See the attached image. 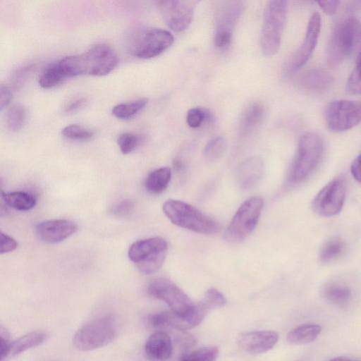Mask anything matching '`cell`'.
I'll use <instances>...</instances> for the list:
<instances>
[{
	"mask_svg": "<svg viewBox=\"0 0 361 361\" xmlns=\"http://www.w3.org/2000/svg\"><path fill=\"white\" fill-rule=\"evenodd\" d=\"M67 78L82 75L103 76L118 63L115 51L106 44H97L86 51L68 56L59 61Z\"/></svg>",
	"mask_w": 361,
	"mask_h": 361,
	"instance_id": "cell-1",
	"label": "cell"
},
{
	"mask_svg": "<svg viewBox=\"0 0 361 361\" xmlns=\"http://www.w3.org/2000/svg\"><path fill=\"white\" fill-rule=\"evenodd\" d=\"M361 47V22L349 17L334 28L327 48V61L337 66Z\"/></svg>",
	"mask_w": 361,
	"mask_h": 361,
	"instance_id": "cell-2",
	"label": "cell"
},
{
	"mask_svg": "<svg viewBox=\"0 0 361 361\" xmlns=\"http://www.w3.org/2000/svg\"><path fill=\"white\" fill-rule=\"evenodd\" d=\"M174 37L168 30L159 27H139L129 32L126 48L129 54L140 59L155 57L168 49Z\"/></svg>",
	"mask_w": 361,
	"mask_h": 361,
	"instance_id": "cell-3",
	"label": "cell"
},
{
	"mask_svg": "<svg viewBox=\"0 0 361 361\" xmlns=\"http://www.w3.org/2000/svg\"><path fill=\"white\" fill-rule=\"evenodd\" d=\"M118 333L117 319L113 315H105L84 323L75 331L72 342L78 350H92L112 342Z\"/></svg>",
	"mask_w": 361,
	"mask_h": 361,
	"instance_id": "cell-4",
	"label": "cell"
},
{
	"mask_svg": "<svg viewBox=\"0 0 361 361\" xmlns=\"http://www.w3.org/2000/svg\"><path fill=\"white\" fill-rule=\"evenodd\" d=\"M163 212L175 225L202 234H214L221 227L213 219L185 202L168 200L163 204Z\"/></svg>",
	"mask_w": 361,
	"mask_h": 361,
	"instance_id": "cell-5",
	"label": "cell"
},
{
	"mask_svg": "<svg viewBox=\"0 0 361 361\" xmlns=\"http://www.w3.org/2000/svg\"><path fill=\"white\" fill-rule=\"evenodd\" d=\"M288 13V3L282 0L269 1L264 8L260 33V47L267 56L279 50Z\"/></svg>",
	"mask_w": 361,
	"mask_h": 361,
	"instance_id": "cell-6",
	"label": "cell"
},
{
	"mask_svg": "<svg viewBox=\"0 0 361 361\" xmlns=\"http://www.w3.org/2000/svg\"><path fill=\"white\" fill-rule=\"evenodd\" d=\"M323 151L322 137L315 133H307L300 139L289 180L298 183L307 178L319 163Z\"/></svg>",
	"mask_w": 361,
	"mask_h": 361,
	"instance_id": "cell-7",
	"label": "cell"
},
{
	"mask_svg": "<svg viewBox=\"0 0 361 361\" xmlns=\"http://www.w3.org/2000/svg\"><path fill=\"white\" fill-rule=\"evenodd\" d=\"M263 206L264 200L259 196L250 197L243 202L225 231V240L238 243L245 239L257 226Z\"/></svg>",
	"mask_w": 361,
	"mask_h": 361,
	"instance_id": "cell-8",
	"label": "cell"
},
{
	"mask_svg": "<svg viewBox=\"0 0 361 361\" xmlns=\"http://www.w3.org/2000/svg\"><path fill=\"white\" fill-rule=\"evenodd\" d=\"M167 249L168 243L164 238H149L133 243L128 257L141 272L150 274L161 267Z\"/></svg>",
	"mask_w": 361,
	"mask_h": 361,
	"instance_id": "cell-9",
	"label": "cell"
},
{
	"mask_svg": "<svg viewBox=\"0 0 361 361\" xmlns=\"http://www.w3.org/2000/svg\"><path fill=\"white\" fill-rule=\"evenodd\" d=\"M148 292L153 297L166 302L171 312L180 317H185L195 308L189 296L171 281L158 278L148 286Z\"/></svg>",
	"mask_w": 361,
	"mask_h": 361,
	"instance_id": "cell-10",
	"label": "cell"
},
{
	"mask_svg": "<svg viewBox=\"0 0 361 361\" xmlns=\"http://www.w3.org/2000/svg\"><path fill=\"white\" fill-rule=\"evenodd\" d=\"M243 1H221L216 7L215 15L214 44L219 49L229 47L233 32L244 9Z\"/></svg>",
	"mask_w": 361,
	"mask_h": 361,
	"instance_id": "cell-11",
	"label": "cell"
},
{
	"mask_svg": "<svg viewBox=\"0 0 361 361\" xmlns=\"http://www.w3.org/2000/svg\"><path fill=\"white\" fill-rule=\"evenodd\" d=\"M324 118L328 128L332 132L349 130L361 122V102L333 101L326 106Z\"/></svg>",
	"mask_w": 361,
	"mask_h": 361,
	"instance_id": "cell-12",
	"label": "cell"
},
{
	"mask_svg": "<svg viewBox=\"0 0 361 361\" xmlns=\"http://www.w3.org/2000/svg\"><path fill=\"white\" fill-rule=\"evenodd\" d=\"M345 185L341 178L327 183L312 201L313 210L319 215L330 217L338 214L342 209L345 198Z\"/></svg>",
	"mask_w": 361,
	"mask_h": 361,
	"instance_id": "cell-13",
	"label": "cell"
},
{
	"mask_svg": "<svg viewBox=\"0 0 361 361\" xmlns=\"http://www.w3.org/2000/svg\"><path fill=\"white\" fill-rule=\"evenodd\" d=\"M198 1L186 0H161L157 1L159 9L168 27L174 32L185 30L191 23Z\"/></svg>",
	"mask_w": 361,
	"mask_h": 361,
	"instance_id": "cell-14",
	"label": "cell"
},
{
	"mask_svg": "<svg viewBox=\"0 0 361 361\" xmlns=\"http://www.w3.org/2000/svg\"><path fill=\"white\" fill-rule=\"evenodd\" d=\"M321 29V17L318 13L311 16L304 40L288 63L289 71H295L304 66L310 58L317 45Z\"/></svg>",
	"mask_w": 361,
	"mask_h": 361,
	"instance_id": "cell-15",
	"label": "cell"
},
{
	"mask_svg": "<svg viewBox=\"0 0 361 361\" xmlns=\"http://www.w3.org/2000/svg\"><path fill=\"white\" fill-rule=\"evenodd\" d=\"M277 332L271 330L244 332L237 343L240 348L252 354H261L272 349L279 341Z\"/></svg>",
	"mask_w": 361,
	"mask_h": 361,
	"instance_id": "cell-16",
	"label": "cell"
},
{
	"mask_svg": "<svg viewBox=\"0 0 361 361\" xmlns=\"http://www.w3.org/2000/svg\"><path fill=\"white\" fill-rule=\"evenodd\" d=\"M77 230V225L71 220L59 219L42 221L37 224L35 231L44 242L56 243L72 235Z\"/></svg>",
	"mask_w": 361,
	"mask_h": 361,
	"instance_id": "cell-17",
	"label": "cell"
},
{
	"mask_svg": "<svg viewBox=\"0 0 361 361\" xmlns=\"http://www.w3.org/2000/svg\"><path fill=\"white\" fill-rule=\"evenodd\" d=\"M264 173V162L261 157L253 156L246 159L237 168L235 180L243 189H250L261 180Z\"/></svg>",
	"mask_w": 361,
	"mask_h": 361,
	"instance_id": "cell-18",
	"label": "cell"
},
{
	"mask_svg": "<svg viewBox=\"0 0 361 361\" xmlns=\"http://www.w3.org/2000/svg\"><path fill=\"white\" fill-rule=\"evenodd\" d=\"M147 356L153 361H166L172 355L173 345L171 336L164 331L151 334L145 344Z\"/></svg>",
	"mask_w": 361,
	"mask_h": 361,
	"instance_id": "cell-19",
	"label": "cell"
},
{
	"mask_svg": "<svg viewBox=\"0 0 361 361\" xmlns=\"http://www.w3.org/2000/svg\"><path fill=\"white\" fill-rule=\"evenodd\" d=\"M298 82L299 85L306 91L322 93L331 87L333 77L324 69L312 68L301 75Z\"/></svg>",
	"mask_w": 361,
	"mask_h": 361,
	"instance_id": "cell-20",
	"label": "cell"
},
{
	"mask_svg": "<svg viewBox=\"0 0 361 361\" xmlns=\"http://www.w3.org/2000/svg\"><path fill=\"white\" fill-rule=\"evenodd\" d=\"M265 116V109L261 103H252L243 114L239 126L242 136H247L255 133L260 126Z\"/></svg>",
	"mask_w": 361,
	"mask_h": 361,
	"instance_id": "cell-21",
	"label": "cell"
},
{
	"mask_svg": "<svg viewBox=\"0 0 361 361\" xmlns=\"http://www.w3.org/2000/svg\"><path fill=\"white\" fill-rule=\"evenodd\" d=\"M321 331L319 324H304L291 329L287 334V340L296 345L311 343L317 339Z\"/></svg>",
	"mask_w": 361,
	"mask_h": 361,
	"instance_id": "cell-22",
	"label": "cell"
},
{
	"mask_svg": "<svg viewBox=\"0 0 361 361\" xmlns=\"http://www.w3.org/2000/svg\"><path fill=\"white\" fill-rule=\"evenodd\" d=\"M48 334L43 330H35L27 333L11 342L10 355H19L27 350L43 343Z\"/></svg>",
	"mask_w": 361,
	"mask_h": 361,
	"instance_id": "cell-23",
	"label": "cell"
},
{
	"mask_svg": "<svg viewBox=\"0 0 361 361\" xmlns=\"http://www.w3.org/2000/svg\"><path fill=\"white\" fill-rule=\"evenodd\" d=\"M171 178V170L169 167H161L150 172L144 185L152 194H159L167 188Z\"/></svg>",
	"mask_w": 361,
	"mask_h": 361,
	"instance_id": "cell-24",
	"label": "cell"
},
{
	"mask_svg": "<svg viewBox=\"0 0 361 361\" xmlns=\"http://www.w3.org/2000/svg\"><path fill=\"white\" fill-rule=\"evenodd\" d=\"M1 197L8 206L18 211H28L36 204L35 197L25 191L1 192Z\"/></svg>",
	"mask_w": 361,
	"mask_h": 361,
	"instance_id": "cell-25",
	"label": "cell"
},
{
	"mask_svg": "<svg viewBox=\"0 0 361 361\" xmlns=\"http://www.w3.org/2000/svg\"><path fill=\"white\" fill-rule=\"evenodd\" d=\"M66 75L63 71L59 61L49 64L42 72L39 77V85L45 89L55 87L62 82Z\"/></svg>",
	"mask_w": 361,
	"mask_h": 361,
	"instance_id": "cell-26",
	"label": "cell"
},
{
	"mask_svg": "<svg viewBox=\"0 0 361 361\" xmlns=\"http://www.w3.org/2000/svg\"><path fill=\"white\" fill-rule=\"evenodd\" d=\"M148 102L147 98H140L133 101L118 104L112 109L113 115L120 119H128L145 108Z\"/></svg>",
	"mask_w": 361,
	"mask_h": 361,
	"instance_id": "cell-27",
	"label": "cell"
},
{
	"mask_svg": "<svg viewBox=\"0 0 361 361\" xmlns=\"http://www.w3.org/2000/svg\"><path fill=\"white\" fill-rule=\"evenodd\" d=\"M26 118L25 107L20 104L13 105L6 114V124L11 131H18L23 126Z\"/></svg>",
	"mask_w": 361,
	"mask_h": 361,
	"instance_id": "cell-28",
	"label": "cell"
},
{
	"mask_svg": "<svg viewBox=\"0 0 361 361\" xmlns=\"http://www.w3.org/2000/svg\"><path fill=\"white\" fill-rule=\"evenodd\" d=\"M351 295L350 288L343 285L332 283L324 289V296L331 302L336 304H345Z\"/></svg>",
	"mask_w": 361,
	"mask_h": 361,
	"instance_id": "cell-29",
	"label": "cell"
},
{
	"mask_svg": "<svg viewBox=\"0 0 361 361\" xmlns=\"http://www.w3.org/2000/svg\"><path fill=\"white\" fill-rule=\"evenodd\" d=\"M344 245L341 240L334 239L324 244L319 252L322 262H330L339 257L343 252Z\"/></svg>",
	"mask_w": 361,
	"mask_h": 361,
	"instance_id": "cell-30",
	"label": "cell"
},
{
	"mask_svg": "<svg viewBox=\"0 0 361 361\" xmlns=\"http://www.w3.org/2000/svg\"><path fill=\"white\" fill-rule=\"evenodd\" d=\"M226 148V141L222 136L216 137L209 140L204 147L203 156L210 161L218 159Z\"/></svg>",
	"mask_w": 361,
	"mask_h": 361,
	"instance_id": "cell-31",
	"label": "cell"
},
{
	"mask_svg": "<svg viewBox=\"0 0 361 361\" xmlns=\"http://www.w3.org/2000/svg\"><path fill=\"white\" fill-rule=\"evenodd\" d=\"M218 355L219 350L216 347H203L191 352L181 361H216Z\"/></svg>",
	"mask_w": 361,
	"mask_h": 361,
	"instance_id": "cell-32",
	"label": "cell"
},
{
	"mask_svg": "<svg viewBox=\"0 0 361 361\" xmlns=\"http://www.w3.org/2000/svg\"><path fill=\"white\" fill-rule=\"evenodd\" d=\"M212 115L209 111L200 107L190 109L186 116V122L192 128L200 127L204 122H210Z\"/></svg>",
	"mask_w": 361,
	"mask_h": 361,
	"instance_id": "cell-33",
	"label": "cell"
},
{
	"mask_svg": "<svg viewBox=\"0 0 361 361\" xmlns=\"http://www.w3.org/2000/svg\"><path fill=\"white\" fill-rule=\"evenodd\" d=\"M347 90L353 94H361V51L347 82Z\"/></svg>",
	"mask_w": 361,
	"mask_h": 361,
	"instance_id": "cell-34",
	"label": "cell"
},
{
	"mask_svg": "<svg viewBox=\"0 0 361 361\" xmlns=\"http://www.w3.org/2000/svg\"><path fill=\"white\" fill-rule=\"evenodd\" d=\"M141 137L132 133H123L117 140V143L121 152L127 154L134 151L140 144Z\"/></svg>",
	"mask_w": 361,
	"mask_h": 361,
	"instance_id": "cell-35",
	"label": "cell"
},
{
	"mask_svg": "<svg viewBox=\"0 0 361 361\" xmlns=\"http://www.w3.org/2000/svg\"><path fill=\"white\" fill-rule=\"evenodd\" d=\"M208 310L219 308L225 305L226 300L224 295L217 289L212 288L208 289L200 301Z\"/></svg>",
	"mask_w": 361,
	"mask_h": 361,
	"instance_id": "cell-36",
	"label": "cell"
},
{
	"mask_svg": "<svg viewBox=\"0 0 361 361\" xmlns=\"http://www.w3.org/2000/svg\"><path fill=\"white\" fill-rule=\"evenodd\" d=\"M61 133L67 138L78 140H89L94 135V133L90 129L77 124H71L64 127Z\"/></svg>",
	"mask_w": 361,
	"mask_h": 361,
	"instance_id": "cell-37",
	"label": "cell"
},
{
	"mask_svg": "<svg viewBox=\"0 0 361 361\" xmlns=\"http://www.w3.org/2000/svg\"><path fill=\"white\" fill-rule=\"evenodd\" d=\"M171 319V312L161 311L149 314L147 317L148 324L156 329L170 327Z\"/></svg>",
	"mask_w": 361,
	"mask_h": 361,
	"instance_id": "cell-38",
	"label": "cell"
},
{
	"mask_svg": "<svg viewBox=\"0 0 361 361\" xmlns=\"http://www.w3.org/2000/svg\"><path fill=\"white\" fill-rule=\"evenodd\" d=\"M134 209V203L130 200H123L116 204L111 209V212L116 216H126L129 215Z\"/></svg>",
	"mask_w": 361,
	"mask_h": 361,
	"instance_id": "cell-39",
	"label": "cell"
},
{
	"mask_svg": "<svg viewBox=\"0 0 361 361\" xmlns=\"http://www.w3.org/2000/svg\"><path fill=\"white\" fill-rule=\"evenodd\" d=\"M1 339V360L4 361L8 355H10L11 342L10 336L6 329L1 326L0 329Z\"/></svg>",
	"mask_w": 361,
	"mask_h": 361,
	"instance_id": "cell-40",
	"label": "cell"
},
{
	"mask_svg": "<svg viewBox=\"0 0 361 361\" xmlns=\"http://www.w3.org/2000/svg\"><path fill=\"white\" fill-rule=\"evenodd\" d=\"M0 239L1 254L12 252L18 246V243L15 239L3 232H1Z\"/></svg>",
	"mask_w": 361,
	"mask_h": 361,
	"instance_id": "cell-41",
	"label": "cell"
},
{
	"mask_svg": "<svg viewBox=\"0 0 361 361\" xmlns=\"http://www.w3.org/2000/svg\"><path fill=\"white\" fill-rule=\"evenodd\" d=\"M12 99V92L11 90L6 85L0 86V109L2 111L8 106Z\"/></svg>",
	"mask_w": 361,
	"mask_h": 361,
	"instance_id": "cell-42",
	"label": "cell"
},
{
	"mask_svg": "<svg viewBox=\"0 0 361 361\" xmlns=\"http://www.w3.org/2000/svg\"><path fill=\"white\" fill-rule=\"evenodd\" d=\"M317 3L321 8L329 15L334 14L339 4L338 1H319Z\"/></svg>",
	"mask_w": 361,
	"mask_h": 361,
	"instance_id": "cell-43",
	"label": "cell"
},
{
	"mask_svg": "<svg viewBox=\"0 0 361 361\" xmlns=\"http://www.w3.org/2000/svg\"><path fill=\"white\" fill-rule=\"evenodd\" d=\"M350 171L353 178L361 183V154H360L351 164Z\"/></svg>",
	"mask_w": 361,
	"mask_h": 361,
	"instance_id": "cell-44",
	"label": "cell"
},
{
	"mask_svg": "<svg viewBox=\"0 0 361 361\" xmlns=\"http://www.w3.org/2000/svg\"><path fill=\"white\" fill-rule=\"evenodd\" d=\"M86 98L79 97L70 102L65 108L66 112H73L81 108L86 103Z\"/></svg>",
	"mask_w": 361,
	"mask_h": 361,
	"instance_id": "cell-45",
	"label": "cell"
},
{
	"mask_svg": "<svg viewBox=\"0 0 361 361\" xmlns=\"http://www.w3.org/2000/svg\"><path fill=\"white\" fill-rule=\"evenodd\" d=\"M329 361H353V360H352L351 359L346 357L340 356V357H336L334 358H332Z\"/></svg>",
	"mask_w": 361,
	"mask_h": 361,
	"instance_id": "cell-46",
	"label": "cell"
}]
</instances>
